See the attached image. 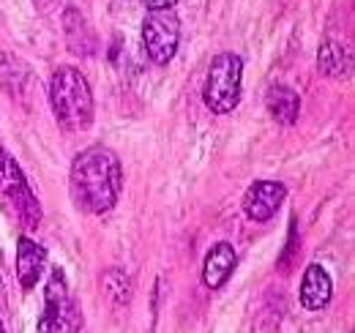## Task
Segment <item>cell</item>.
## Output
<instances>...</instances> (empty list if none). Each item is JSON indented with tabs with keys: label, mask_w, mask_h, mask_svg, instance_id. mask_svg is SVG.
Listing matches in <instances>:
<instances>
[{
	"label": "cell",
	"mask_w": 355,
	"mask_h": 333,
	"mask_svg": "<svg viewBox=\"0 0 355 333\" xmlns=\"http://www.w3.org/2000/svg\"><path fill=\"white\" fill-rule=\"evenodd\" d=\"M241 80H243V60L232 52H222L211 60L208 77L202 87V101L211 112L227 115L241 101Z\"/></svg>",
	"instance_id": "4"
},
{
	"label": "cell",
	"mask_w": 355,
	"mask_h": 333,
	"mask_svg": "<svg viewBox=\"0 0 355 333\" xmlns=\"http://www.w3.org/2000/svg\"><path fill=\"white\" fill-rule=\"evenodd\" d=\"M0 208L22 230H36L42 221L39 200L33 197L19 164L0 148Z\"/></svg>",
	"instance_id": "3"
},
{
	"label": "cell",
	"mask_w": 355,
	"mask_h": 333,
	"mask_svg": "<svg viewBox=\"0 0 355 333\" xmlns=\"http://www.w3.org/2000/svg\"><path fill=\"white\" fill-rule=\"evenodd\" d=\"M28 83H31V71H28V66H25L19 58L8 55V52L0 55V85H3V90H6L8 96L19 99Z\"/></svg>",
	"instance_id": "13"
},
{
	"label": "cell",
	"mask_w": 355,
	"mask_h": 333,
	"mask_svg": "<svg viewBox=\"0 0 355 333\" xmlns=\"http://www.w3.org/2000/svg\"><path fill=\"white\" fill-rule=\"evenodd\" d=\"M71 197L85 213H107L118 205L121 189H123V169L112 151L93 145L83 151L69 172Z\"/></svg>",
	"instance_id": "1"
},
{
	"label": "cell",
	"mask_w": 355,
	"mask_h": 333,
	"mask_svg": "<svg viewBox=\"0 0 355 333\" xmlns=\"http://www.w3.org/2000/svg\"><path fill=\"white\" fill-rule=\"evenodd\" d=\"M0 333H6V331H3V323H0Z\"/></svg>",
	"instance_id": "16"
},
{
	"label": "cell",
	"mask_w": 355,
	"mask_h": 333,
	"mask_svg": "<svg viewBox=\"0 0 355 333\" xmlns=\"http://www.w3.org/2000/svg\"><path fill=\"white\" fill-rule=\"evenodd\" d=\"M104 292L110 295V300L115 306H126L132 300V279L126 271L121 268H112L104 273Z\"/></svg>",
	"instance_id": "14"
},
{
	"label": "cell",
	"mask_w": 355,
	"mask_h": 333,
	"mask_svg": "<svg viewBox=\"0 0 355 333\" xmlns=\"http://www.w3.org/2000/svg\"><path fill=\"white\" fill-rule=\"evenodd\" d=\"M266 107L273 121H279L282 126H293L298 121V112H301V99L293 87L273 85L266 93Z\"/></svg>",
	"instance_id": "11"
},
{
	"label": "cell",
	"mask_w": 355,
	"mask_h": 333,
	"mask_svg": "<svg viewBox=\"0 0 355 333\" xmlns=\"http://www.w3.org/2000/svg\"><path fill=\"white\" fill-rule=\"evenodd\" d=\"M317 69H320L325 77H331V80H345V77L350 74V52H347V46L334 42V39L320 44Z\"/></svg>",
	"instance_id": "12"
},
{
	"label": "cell",
	"mask_w": 355,
	"mask_h": 333,
	"mask_svg": "<svg viewBox=\"0 0 355 333\" xmlns=\"http://www.w3.org/2000/svg\"><path fill=\"white\" fill-rule=\"evenodd\" d=\"M83 331V311L77 300L69 295V284L60 268L49 273L44 292V314L36 325V333H80Z\"/></svg>",
	"instance_id": "5"
},
{
	"label": "cell",
	"mask_w": 355,
	"mask_h": 333,
	"mask_svg": "<svg viewBox=\"0 0 355 333\" xmlns=\"http://www.w3.org/2000/svg\"><path fill=\"white\" fill-rule=\"evenodd\" d=\"M148 11H162V8H173L178 0H139Z\"/></svg>",
	"instance_id": "15"
},
{
	"label": "cell",
	"mask_w": 355,
	"mask_h": 333,
	"mask_svg": "<svg viewBox=\"0 0 355 333\" xmlns=\"http://www.w3.org/2000/svg\"><path fill=\"white\" fill-rule=\"evenodd\" d=\"M46 268V249L42 244L31 241L28 235H22L17 241V279L22 284V290H33L42 279Z\"/></svg>",
	"instance_id": "8"
},
{
	"label": "cell",
	"mask_w": 355,
	"mask_h": 333,
	"mask_svg": "<svg viewBox=\"0 0 355 333\" xmlns=\"http://www.w3.org/2000/svg\"><path fill=\"white\" fill-rule=\"evenodd\" d=\"M331 295H334V284H331L328 271L317 262L309 265L301 279V306L309 311H320L331 303Z\"/></svg>",
	"instance_id": "10"
},
{
	"label": "cell",
	"mask_w": 355,
	"mask_h": 333,
	"mask_svg": "<svg viewBox=\"0 0 355 333\" xmlns=\"http://www.w3.org/2000/svg\"><path fill=\"white\" fill-rule=\"evenodd\" d=\"M284 197H287L284 183H279V180H257V183L249 186V191L243 197V213L252 221L266 224L276 216V210L282 208Z\"/></svg>",
	"instance_id": "7"
},
{
	"label": "cell",
	"mask_w": 355,
	"mask_h": 333,
	"mask_svg": "<svg viewBox=\"0 0 355 333\" xmlns=\"http://www.w3.org/2000/svg\"><path fill=\"white\" fill-rule=\"evenodd\" d=\"M49 104L66 131H85L93 121V90L80 69L60 66L49 77Z\"/></svg>",
	"instance_id": "2"
},
{
	"label": "cell",
	"mask_w": 355,
	"mask_h": 333,
	"mask_svg": "<svg viewBox=\"0 0 355 333\" xmlns=\"http://www.w3.org/2000/svg\"><path fill=\"white\" fill-rule=\"evenodd\" d=\"M178 39H180V19L173 8L150 11L142 22V44L148 58L156 66H167L178 52Z\"/></svg>",
	"instance_id": "6"
},
{
	"label": "cell",
	"mask_w": 355,
	"mask_h": 333,
	"mask_svg": "<svg viewBox=\"0 0 355 333\" xmlns=\"http://www.w3.org/2000/svg\"><path fill=\"white\" fill-rule=\"evenodd\" d=\"M238 265V254L230 244H216L214 249L205 254V262H202V284L208 290H219L227 284V279L232 276Z\"/></svg>",
	"instance_id": "9"
}]
</instances>
